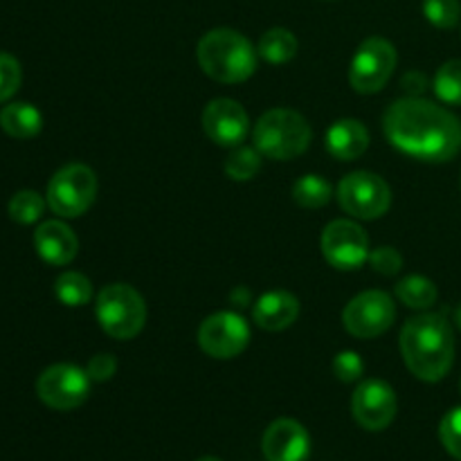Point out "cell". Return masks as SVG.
Returning <instances> with one entry per match:
<instances>
[{"mask_svg":"<svg viewBox=\"0 0 461 461\" xmlns=\"http://www.w3.org/2000/svg\"><path fill=\"white\" fill-rule=\"evenodd\" d=\"M255 149L273 160H293L309 149L311 126L304 117L291 108H273L264 113L252 131Z\"/></svg>","mask_w":461,"mask_h":461,"instance_id":"4","label":"cell"},{"mask_svg":"<svg viewBox=\"0 0 461 461\" xmlns=\"http://www.w3.org/2000/svg\"><path fill=\"white\" fill-rule=\"evenodd\" d=\"M426 86H428V81L421 72H410V75H405V79H403V88L408 90V93H412V97L414 95L423 93V90H426Z\"/></svg>","mask_w":461,"mask_h":461,"instance_id":"33","label":"cell"},{"mask_svg":"<svg viewBox=\"0 0 461 461\" xmlns=\"http://www.w3.org/2000/svg\"><path fill=\"white\" fill-rule=\"evenodd\" d=\"M363 358H360L356 351H340V354L333 358V374L336 378H340L342 383H354L363 376Z\"/></svg>","mask_w":461,"mask_h":461,"instance_id":"30","label":"cell"},{"mask_svg":"<svg viewBox=\"0 0 461 461\" xmlns=\"http://www.w3.org/2000/svg\"><path fill=\"white\" fill-rule=\"evenodd\" d=\"M34 246L41 259L48 261L50 266L70 264L79 250L75 232L61 221H45L43 225H39L34 232Z\"/></svg>","mask_w":461,"mask_h":461,"instance_id":"16","label":"cell"},{"mask_svg":"<svg viewBox=\"0 0 461 461\" xmlns=\"http://www.w3.org/2000/svg\"><path fill=\"white\" fill-rule=\"evenodd\" d=\"M117 372V360L113 358L111 354H97L90 358L88 367H86V374L90 376V381L104 383L111 381L113 374Z\"/></svg>","mask_w":461,"mask_h":461,"instance_id":"32","label":"cell"},{"mask_svg":"<svg viewBox=\"0 0 461 461\" xmlns=\"http://www.w3.org/2000/svg\"><path fill=\"white\" fill-rule=\"evenodd\" d=\"M394 300L383 291L360 293L345 306V313H342L347 331L356 338H363V340L385 333L394 324Z\"/></svg>","mask_w":461,"mask_h":461,"instance_id":"10","label":"cell"},{"mask_svg":"<svg viewBox=\"0 0 461 461\" xmlns=\"http://www.w3.org/2000/svg\"><path fill=\"white\" fill-rule=\"evenodd\" d=\"M97 196V176L86 165H68L48 185V205L63 219H77L90 210Z\"/></svg>","mask_w":461,"mask_h":461,"instance_id":"6","label":"cell"},{"mask_svg":"<svg viewBox=\"0 0 461 461\" xmlns=\"http://www.w3.org/2000/svg\"><path fill=\"white\" fill-rule=\"evenodd\" d=\"M7 210H9V216H12V221H16V223L21 225H30V223H36V221L43 216L45 201L39 196V194L32 192V189H23V192L14 194Z\"/></svg>","mask_w":461,"mask_h":461,"instance_id":"25","label":"cell"},{"mask_svg":"<svg viewBox=\"0 0 461 461\" xmlns=\"http://www.w3.org/2000/svg\"><path fill=\"white\" fill-rule=\"evenodd\" d=\"M203 129L212 142L221 147H237L250 131L246 108L228 97L214 99L203 111Z\"/></svg>","mask_w":461,"mask_h":461,"instance_id":"14","label":"cell"},{"mask_svg":"<svg viewBox=\"0 0 461 461\" xmlns=\"http://www.w3.org/2000/svg\"><path fill=\"white\" fill-rule=\"evenodd\" d=\"M394 68V45L390 41L381 39V36H372V39L363 41V45L356 50L354 59H351L349 81L354 86V90H358V93H378L390 81Z\"/></svg>","mask_w":461,"mask_h":461,"instance_id":"8","label":"cell"},{"mask_svg":"<svg viewBox=\"0 0 461 461\" xmlns=\"http://www.w3.org/2000/svg\"><path fill=\"white\" fill-rule=\"evenodd\" d=\"M0 126L7 135L16 140H30L43 129V115L36 106L27 102H14L0 111Z\"/></svg>","mask_w":461,"mask_h":461,"instance_id":"19","label":"cell"},{"mask_svg":"<svg viewBox=\"0 0 461 461\" xmlns=\"http://www.w3.org/2000/svg\"><path fill=\"white\" fill-rule=\"evenodd\" d=\"M338 203L347 214L363 221L381 219L392 205L390 185L369 171H354L338 185Z\"/></svg>","mask_w":461,"mask_h":461,"instance_id":"7","label":"cell"},{"mask_svg":"<svg viewBox=\"0 0 461 461\" xmlns=\"http://www.w3.org/2000/svg\"><path fill=\"white\" fill-rule=\"evenodd\" d=\"M259 57L266 59L273 66L279 63L291 61L297 54V39L291 30H284V27H273V30L266 32L259 41Z\"/></svg>","mask_w":461,"mask_h":461,"instance_id":"20","label":"cell"},{"mask_svg":"<svg viewBox=\"0 0 461 461\" xmlns=\"http://www.w3.org/2000/svg\"><path fill=\"white\" fill-rule=\"evenodd\" d=\"M257 50L237 30L219 27L198 41L196 59L210 79L221 84H241L257 70Z\"/></svg>","mask_w":461,"mask_h":461,"instance_id":"3","label":"cell"},{"mask_svg":"<svg viewBox=\"0 0 461 461\" xmlns=\"http://www.w3.org/2000/svg\"><path fill=\"white\" fill-rule=\"evenodd\" d=\"M300 315V302L288 291H270L252 306V320L266 331H284Z\"/></svg>","mask_w":461,"mask_h":461,"instance_id":"17","label":"cell"},{"mask_svg":"<svg viewBox=\"0 0 461 461\" xmlns=\"http://www.w3.org/2000/svg\"><path fill=\"white\" fill-rule=\"evenodd\" d=\"M250 342V329L239 313L221 311L203 320L198 329V345L216 360L237 358Z\"/></svg>","mask_w":461,"mask_h":461,"instance_id":"11","label":"cell"},{"mask_svg":"<svg viewBox=\"0 0 461 461\" xmlns=\"http://www.w3.org/2000/svg\"><path fill=\"white\" fill-rule=\"evenodd\" d=\"M36 394L48 408L68 412L86 403L90 394V376L77 365H52L36 381Z\"/></svg>","mask_w":461,"mask_h":461,"instance_id":"9","label":"cell"},{"mask_svg":"<svg viewBox=\"0 0 461 461\" xmlns=\"http://www.w3.org/2000/svg\"><path fill=\"white\" fill-rule=\"evenodd\" d=\"M23 70L21 63L16 61V57L7 52H0V102H7L9 97H14L21 86Z\"/></svg>","mask_w":461,"mask_h":461,"instance_id":"28","label":"cell"},{"mask_svg":"<svg viewBox=\"0 0 461 461\" xmlns=\"http://www.w3.org/2000/svg\"><path fill=\"white\" fill-rule=\"evenodd\" d=\"M459 390H461V383H459Z\"/></svg>","mask_w":461,"mask_h":461,"instance_id":"36","label":"cell"},{"mask_svg":"<svg viewBox=\"0 0 461 461\" xmlns=\"http://www.w3.org/2000/svg\"><path fill=\"white\" fill-rule=\"evenodd\" d=\"M261 450L268 461H304L309 457V432L295 419H277L264 432Z\"/></svg>","mask_w":461,"mask_h":461,"instance_id":"15","label":"cell"},{"mask_svg":"<svg viewBox=\"0 0 461 461\" xmlns=\"http://www.w3.org/2000/svg\"><path fill=\"white\" fill-rule=\"evenodd\" d=\"M423 16L439 30H453L461 18L459 0H423Z\"/></svg>","mask_w":461,"mask_h":461,"instance_id":"27","label":"cell"},{"mask_svg":"<svg viewBox=\"0 0 461 461\" xmlns=\"http://www.w3.org/2000/svg\"><path fill=\"white\" fill-rule=\"evenodd\" d=\"M435 93L441 102L461 106V59L446 61L435 75Z\"/></svg>","mask_w":461,"mask_h":461,"instance_id":"24","label":"cell"},{"mask_svg":"<svg viewBox=\"0 0 461 461\" xmlns=\"http://www.w3.org/2000/svg\"><path fill=\"white\" fill-rule=\"evenodd\" d=\"M320 246L324 259L338 270H356L369 259V237L354 221L338 219L329 223Z\"/></svg>","mask_w":461,"mask_h":461,"instance_id":"12","label":"cell"},{"mask_svg":"<svg viewBox=\"0 0 461 461\" xmlns=\"http://www.w3.org/2000/svg\"><path fill=\"white\" fill-rule=\"evenodd\" d=\"M439 439L444 448L461 461V408L450 410L439 426Z\"/></svg>","mask_w":461,"mask_h":461,"instance_id":"29","label":"cell"},{"mask_svg":"<svg viewBox=\"0 0 461 461\" xmlns=\"http://www.w3.org/2000/svg\"><path fill=\"white\" fill-rule=\"evenodd\" d=\"M99 327L115 340H131L147 322L144 297L129 284H111L102 288L95 304Z\"/></svg>","mask_w":461,"mask_h":461,"instance_id":"5","label":"cell"},{"mask_svg":"<svg viewBox=\"0 0 461 461\" xmlns=\"http://www.w3.org/2000/svg\"><path fill=\"white\" fill-rule=\"evenodd\" d=\"M457 324H459V329H461V304H459V309H457Z\"/></svg>","mask_w":461,"mask_h":461,"instance_id":"34","label":"cell"},{"mask_svg":"<svg viewBox=\"0 0 461 461\" xmlns=\"http://www.w3.org/2000/svg\"><path fill=\"white\" fill-rule=\"evenodd\" d=\"M261 153L250 147H239L232 156L225 160V174L232 180H250L259 174Z\"/></svg>","mask_w":461,"mask_h":461,"instance_id":"26","label":"cell"},{"mask_svg":"<svg viewBox=\"0 0 461 461\" xmlns=\"http://www.w3.org/2000/svg\"><path fill=\"white\" fill-rule=\"evenodd\" d=\"M351 412L365 430H385L396 417V394L385 381L369 378L358 385L351 399Z\"/></svg>","mask_w":461,"mask_h":461,"instance_id":"13","label":"cell"},{"mask_svg":"<svg viewBox=\"0 0 461 461\" xmlns=\"http://www.w3.org/2000/svg\"><path fill=\"white\" fill-rule=\"evenodd\" d=\"M367 261L372 264V268L381 275H396L401 270V266H403V257H401V252L390 246L376 248L374 252H369Z\"/></svg>","mask_w":461,"mask_h":461,"instance_id":"31","label":"cell"},{"mask_svg":"<svg viewBox=\"0 0 461 461\" xmlns=\"http://www.w3.org/2000/svg\"><path fill=\"white\" fill-rule=\"evenodd\" d=\"M369 147V133L363 122L338 120L327 133V149L338 160H356Z\"/></svg>","mask_w":461,"mask_h":461,"instance_id":"18","label":"cell"},{"mask_svg":"<svg viewBox=\"0 0 461 461\" xmlns=\"http://www.w3.org/2000/svg\"><path fill=\"white\" fill-rule=\"evenodd\" d=\"M293 198L300 207L306 210H318V207L327 205L331 198V185L318 174L302 176L295 185H293Z\"/></svg>","mask_w":461,"mask_h":461,"instance_id":"22","label":"cell"},{"mask_svg":"<svg viewBox=\"0 0 461 461\" xmlns=\"http://www.w3.org/2000/svg\"><path fill=\"white\" fill-rule=\"evenodd\" d=\"M396 297L403 302L408 309H430L437 302V286L428 277L421 275H410L396 284Z\"/></svg>","mask_w":461,"mask_h":461,"instance_id":"21","label":"cell"},{"mask_svg":"<svg viewBox=\"0 0 461 461\" xmlns=\"http://www.w3.org/2000/svg\"><path fill=\"white\" fill-rule=\"evenodd\" d=\"M401 354L419 381H441L455 360V336L448 320L439 313L408 320L401 331Z\"/></svg>","mask_w":461,"mask_h":461,"instance_id":"2","label":"cell"},{"mask_svg":"<svg viewBox=\"0 0 461 461\" xmlns=\"http://www.w3.org/2000/svg\"><path fill=\"white\" fill-rule=\"evenodd\" d=\"M198 461H221V459H216V457H203V459H198Z\"/></svg>","mask_w":461,"mask_h":461,"instance_id":"35","label":"cell"},{"mask_svg":"<svg viewBox=\"0 0 461 461\" xmlns=\"http://www.w3.org/2000/svg\"><path fill=\"white\" fill-rule=\"evenodd\" d=\"M392 147L423 162L453 160L461 149V122L428 99L408 97L392 104L383 117Z\"/></svg>","mask_w":461,"mask_h":461,"instance_id":"1","label":"cell"},{"mask_svg":"<svg viewBox=\"0 0 461 461\" xmlns=\"http://www.w3.org/2000/svg\"><path fill=\"white\" fill-rule=\"evenodd\" d=\"M54 295L66 306H84L93 297V286L90 279L81 273H63L54 282Z\"/></svg>","mask_w":461,"mask_h":461,"instance_id":"23","label":"cell"}]
</instances>
